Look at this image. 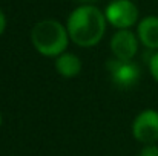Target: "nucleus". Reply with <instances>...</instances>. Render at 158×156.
Instances as JSON below:
<instances>
[{
	"label": "nucleus",
	"mask_w": 158,
	"mask_h": 156,
	"mask_svg": "<svg viewBox=\"0 0 158 156\" xmlns=\"http://www.w3.org/2000/svg\"><path fill=\"white\" fill-rule=\"evenodd\" d=\"M138 156H158V146L157 144H151V146H144L140 150Z\"/></svg>",
	"instance_id": "9d476101"
},
{
	"label": "nucleus",
	"mask_w": 158,
	"mask_h": 156,
	"mask_svg": "<svg viewBox=\"0 0 158 156\" xmlns=\"http://www.w3.org/2000/svg\"><path fill=\"white\" fill-rule=\"evenodd\" d=\"M69 40L66 26L54 18L40 20L31 31L32 46L43 57H60L66 52Z\"/></svg>",
	"instance_id": "f03ea898"
},
{
	"label": "nucleus",
	"mask_w": 158,
	"mask_h": 156,
	"mask_svg": "<svg viewBox=\"0 0 158 156\" xmlns=\"http://www.w3.org/2000/svg\"><path fill=\"white\" fill-rule=\"evenodd\" d=\"M132 135L134 138L144 144H157L158 142V110L146 109L140 112L132 122Z\"/></svg>",
	"instance_id": "39448f33"
},
{
	"label": "nucleus",
	"mask_w": 158,
	"mask_h": 156,
	"mask_svg": "<svg viewBox=\"0 0 158 156\" xmlns=\"http://www.w3.org/2000/svg\"><path fill=\"white\" fill-rule=\"evenodd\" d=\"M105 17L109 25L120 29L132 28L140 17V11L132 0H112L105 9Z\"/></svg>",
	"instance_id": "7ed1b4c3"
},
{
	"label": "nucleus",
	"mask_w": 158,
	"mask_h": 156,
	"mask_svg": "<svg viewBox=\"0 0 158 156\" xmlns=\"http://www.w3.org/2000/svg\"><path fill=\"white\" fill-rule=\"evenodd\" d=\"M138 37L131 29H120L110 38V52L114 58L123 61H132L138 52Z\"/></svg>",
	"instance_id": "423d86ee"
},
{
	"label": "nucleus",
	"mask_w": 158,
	"mask_h": 156,
	"mask_svg": "<svg viewBox=\"0 0 158 156\" xmlns=\"http://www.w3.org/2000/svg\"><path fill=\"white\" fill-rule=\"evenodd\" d=\"M78 2H81V3H86V5H89L91 2H95V0H78Z\"/></svg>",
	"instance_id": "f8f14e48"
},
{
	"label": "nucleus",
	"mask_w": 158,
	"mask_h": 156,
	"mask_svg": "<svg viewBox=\"0 0 158 156\" xmlns=\"http://www.w3.org/2000/svg\"><path fill=\"white\" fill-rule=\"evenodd\" d=\"M105 12L94 5H81L75 8L66 22V29L71 42L80 48L97 46L106 32Z\"/></svg>",
	"instance_id": "f257e3e1"
},
{
	"label": "nucleus",
	"mask_w": 158,
	"mask_h": 156,
	"mask_svg": "<svg viewBox=\"0 0 158 156\" xmlns=\"http://www.w3.org/2000/svg\"><path fill=\"white\" fill-rule=\"evenodd\" d=\"M81 60L71 52H64L55 58V70L63 78H74L81 72Z\"/></svg>",
	"instance_id": "6e6552de"
},
{
	"label": "nucleus",
	"mask_w": 158,
	"mask_h": 156,
	"mask_svg": "<svg viewBox=\"0 0 158 156\" xmlns=\"http://www.w3.org/2000/svg\"><path fill=\"white\" fill-rule=\"evenodd\" d=\"M2 122H3V116H2V112H0V127H2Z\"/></svg>",
	"instance_id": "ddd939ff"
},
{
	"label": "nucleus",
	"mask_w": 158,
	"mask_h": 156,
	"mask_svg": "<svg viewBox=\"0 0 158 156\" xmlns=\"http://www.w3.org/2000/svg\"><path fill=\"white\" fill-rule=\"evenodd\" d=\"M5 29H6V15L0 8V35L5 32Z\"/></svg>",
	"instance_id": "9b49d317"
},
{
	"label": "nucleus",
	"mask_w": 158,
	"mask_h": 156,
	"mask_svg": "<svg viewBox=\"0 0 158 156\" xmlns=\"http://www.w3.org/2000/svg\"><path fill=\"white\" fill-rule=\"evenodd\" d=\"M106 67H107L110 81L118 89H131L141 78V70L134 61H123V60L110 58L106 63Z\"/></svg>",
	"instance_id": "20e7f679"
},
{
	"label": "nucleus",
	"mask_w": 158,
	"mask_h": 156,
	"mask_svg": "<svg viewBox=\"0 0 158 156\" xmlns=\"http://www.w3.org/2000/svg\"><path fill=\"white\" fill-rule=\"evenodd\" d=\"M137 37L144 48L158 51V15H148L138 22Z\"/></svg>",
	"instance_id": "0eeeda50"
},
{
	"label": "nucleus",
	"mask_w": 158,
	"mask_h": 156,
	"mask_svg": "<svg viewBox=\"0 0 158 156\" xmlns=\"http://www.w3.org/2000/svg\"><path fill=\"white\" fill-rule=\"evenodd\" d=\"M149 70H151V75L152 78L158 83V51L151 57L149 60Z\"/></svg>",
	"instance_id": "1a4fd4ad"
}]
</instances>
